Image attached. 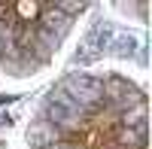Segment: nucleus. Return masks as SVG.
Here are the masks:
<instances>
[{
  "label": "nucleus",
  "mask_w": 152,
  "mask_h": 149,
  "mask_svg": "<svg viewBox=\"0 0 152 149\" xmlns=\"http://www.w3.org/2000/svg\"><path fill=\"white\" fill-rule=\"evenodd\" d=\"M88 3L55 0H3L0 3V73L9 79H34L52 67L55 55L85 15Z\"/></svg>",
  "instance_id": "obj_2"
},
{
  "label": "nucleus",
  "mask_w": 152,
  "mask_h": 149,
  "mask_svg": "<svg viewBox=\"0 0 152 149\" xmlns=\"http://www.w3.org/2000/svg\"><path fill=\"white\" fill-rule=\"evenodd\" d=\"M146 91L119 73H70L28 122V149H146Z\"/></svg>",
  "instance_id": "obj_1"
}]
</instances>
